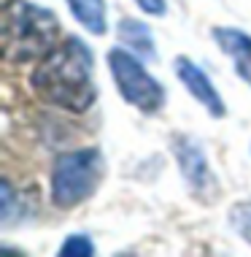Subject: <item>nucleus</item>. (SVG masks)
I'll return each instance as SVG.
<instances>
[{
  "label": "nucleus",
  "mask_w": 251,
  "mask_h": 257,
  "mask_svg": "<svg viewBox=\"0 0 251 257\" xmlns=\"http://www.w3.org/2000/svg\"><path fill=\"white\" fill-rule=\"evenodd\" d=\"M30 84L38 98L73 114H81L95 103V57L81 38H65L41 60Z\"/></svg>",
  "instance_id": "f257e3e1"
},
{
  "label": "nucleus",
  "mask_w": 251,
  "mask_h": 257,
  "mask_svg": "<svg viewBox=\"0 0 251 257\" xmlns=\"http://www.w3.org/2000/svg\"><path fill=\"white\" fill-rule=\"evenodd\" d=\"M3 57L9 62H30L46 57L60 38V19L49 9L27 0H6L3 6Z\"/></svg>",
  "instance_id": "f03ea898"
},
{
  "label": "nucleus",
  "mask_w": 251,
  "mask_h": 257,
  "mask_svg": "<svg viewBox=\"0 0 251 257\" xmlns=\"http://www.w3.org/2000/svg\"><path fill=\"white\" fill-rule=\"evenodd\" d=\"M106 173V160L100 149H76L60 155L52 168V200L60 208H73L84 203Z\"/></svg>",
  "instance_id": "7ed1b4c3"
},
{
  "label": "nucleus",
  "mask_w": 251,
  "mask_h": 257,
  "mask_svg": "<svg viewBox=\"0 0 251 257\" xmlns=\"http://www.w3.org/2000/svg\"><path fill=\"white\" fill-rule=\"evenodd\" d=\"M108 68L114 76V84L119 89L124 103L135 106L143 114H157L165 103L162 84L143 68V62L135 57V52L127 49H111L108 52Z\"/></svg>",
  "instance_id": "20e7f679"
},
{
  "label": "nucleus",
  "mask_w": 251,
  "mask_h": 257,
  "mask_svg": "<svg viewBox=\"0 0 251 257\" xmlns=\"http://www.w3.org/2000/svg\"><path fill=\"white\" fill-rule=\"evenodd\" d=\"M170 149L176 155V163L181 173H184L186 184L192 187V192L194 195H205L213 187V173L208 168V157L203 147L197 141H192L189 136H176L170 141Z\"/></svg>",
  "instance_id": "39448f33"
},
{
  "label": "nucleus",
  "mask_w": 251,
  "mask_h": 257,
  "mask_svg": "<svg viewBox=\"0 0 251 257\" xmlns=\"http://www.w3.org/2000/svg\"><path fill=\"white\" fill-rule=\"evenodd\" d=\"M173 68H176L178 81L186 87V92H189L208 114L216 116V119H221V116L227 114V106H224V100H221L219 89L211 84V79H208V73L203 71V68L194 65L189 57H176Z\"/></svg>",
  "instance_id": "423d86ee"
},
{
  "label": "nucleus",
  "mask_w": 251,
  "mask_h": 257,
  "mask_svg": "<svg viewBox=\"0 0 251 257\" xmlns=\"http://www.w3.org/2000/svg\"><path fill=\"white\" fill-rule=\"evenodd\" d=\"M213 41L232 60L235 73L251 87V36L238 27H213Z\"/></svg>",
  "instance_id": "0eeeda50"
},
{
  "label": "nucleus",
  "mask_w": 251,
  "mask_h": 257,
  "mask_svg": "<svg viewBox=\"0 0 251 257\" xmlns=\"http://www.w3.org/2000/svg\"><path fill=\"white\" fill-rule=\"evenodd\" d=\"M119 41L124 46H130V52L141 54L146 60H154L157 57V46H154V38H151V30L146 27L141 19H130L124 17L119 22Z\"/></svg>",
  "instance_id": "6e6552de"
},
{
  "label": "nucleus",
  "mask_w": 251,
  "mask_h": 257,
  "mask_svg": "<svg viewBox=\"0 0 251 257\" xmlns=\"http://www.w3.org/2000/svg\"><path fill=\"white\" fill-rule=\"evenodd\" d=\"M71 14L76 17L87 33L92 36H103L108 30V19H106V3L103 0H65Z\"/></svg>",
  "instance_id": "1a4fd4ad"
},
{
  "label": "nucleus",
  "mask_w": 251,
  "mask_h": 257,
  "mask_svg": "<svg viewBox=\"0 0 251 257\" xmlns=\"http://www.w3.org/2000/svg\"><path fill=\"white\" fill-rule=\"evenodd\" d=\"M229 222H232L235 233L246 244H251V200H240V203H235L229 208Z\"/></svg>",
  "instance_id": "9d476101"
},
{
  "label": "nucleus",
  "mask_w": 251,
  "mask_h": 257,
  "mask_svg": "<svg viewBox=\"0 0 251 257\" xmlns=\"http://www.w3.org/2000/svg\"><path fill=\"white\" fill-rule=\"evenodd\" d=\"M60 254L62 257H89V254H95L92 238H87V235H71V238L62 241Z\"/></svg>",
  "instance_id": "9b49d317"
},
{
  "label": "nucleus",
  "mask_w": 251,
  "mask_h": 257,
  "mask_svg": "<svg viewBox=\"0 0 251 257\" xmlns=\"http://www.w3.org/2000/svg\"><path fill=\"white\" fill-rule=\"evenodd\" d=\"M135 3L143 14H151V17H165V11H167L165 0H135Z\"/></svg>",
  "instance_id": "f8f14e48"
}]
</instances>
